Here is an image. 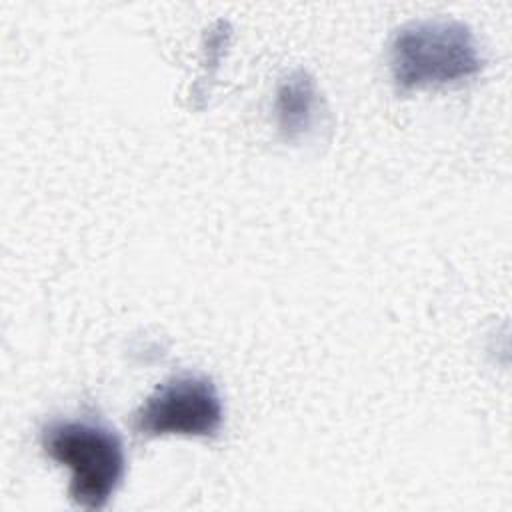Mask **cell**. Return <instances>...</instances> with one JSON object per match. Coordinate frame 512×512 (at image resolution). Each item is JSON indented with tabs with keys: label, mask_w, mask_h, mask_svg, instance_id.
Wrapping results in <instances>:
<instances>
[{
	"label": "cell",
	"mask_w": 512,
	"mask_h": 512,
	"mask_svg": "<svg viewBox=\"0 0 512 512\" xmlns=\"http://www.w3.org/2000/svg\"><path fill=\"white\" fill-rule=\"evenodd\" d=\"M388 62L398 92L454 84L484 64L474 32L454 18L406 22L390 40Z\"/></svg>",
	"instance_id": "cell-1"
},
{
	"label": "cell",
	"mask_w": 512,
	"mask_h": 512,
	"mask_svg": "<svg viewBox=\"0 0 512 512\" xmlns=\"http://www.w3.org/2000/svg\"><path fill=\"white\" fill-rule=\"evenodd\" d=\"M320 110V92L316 80L302 68L288 72L276 88L274 118L280 134L286 140H298L306 136Z\"/></svg>",
	"instance_id": "cell-4"
},
{
	"label": "cell",
	"mask_w": 512,
	"mask_h": 512,
	"mask_svg": "<svg viewBox=\"0 0 512 512\" xmlns=\"http://www.w3.org/2000/svg\"><path fill=\"white\" fill-rule=\"evenodd\" d=\"M222 422L224 408L216 384L192 372L162 382L132 414V430L144 438L166 434L212 438Z\"/></svg>",
	"instance_id": "cell-3"
},
{
	"label": "cell",
	"mask_w": 512,
	"mask_h": 512,
	"mask_svg": "<svg viewBox=\"0 0 512 512\" xmlns=\"http://www.w3.org/2000/svg\"><path fill=\"white\" fill-rule=\"evenodd\" d=\"M40 446L48 458L70 470L68 494L80 508H104L124 478V444L114 428L98 420H50L40 430Z\"/></svg>",
	"instance_id": "cell-2"
}]
</instances>
